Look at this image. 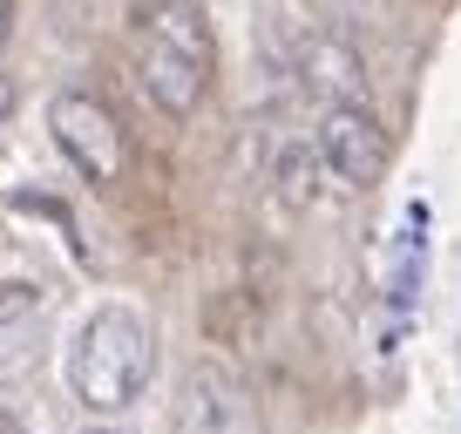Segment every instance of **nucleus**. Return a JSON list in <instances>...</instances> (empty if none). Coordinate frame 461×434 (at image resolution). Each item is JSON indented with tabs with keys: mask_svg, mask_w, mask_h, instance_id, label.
Masks as SVG:
<instances>
[{
	"mask_svg": "<svg viewBox=\"0 0 461 434\" xmlns=\"http://www.w3.org/2000/svg\"><path fill=\"white\" fill-rule=\"evenodd\" d=\"M130 48L136 82L163 116H197L217 75V41L197 0H136L130 7Z\"/></svg>",
	"mask_w": 461,
	"mask_h": 434,
	"instance_id": "nucleus-1",
	"label": "nucleus"
},
{
	"mask_svg": "<svg viewBox=\"0 0 461 434\" xmlns=\"http://www.w3.org/2000/svg\"><path fill=\"white\" fill-rule=\"evenodd\" d=\"M149 374H157V326H149L136 305H102V312L82 326L75 360H68L75 401H82L88 414L115 420L122 407L143 401Z\"/></svg>",
	"mask_w": 461,
	"mask_h": 434,
	"instance_id": "nucleus-2",
	"label": "nucleus"
},
{
	"mask_svg": "<svg viewBox=\"0 0 461 434\" xmlns=\"http://www.w3.org/2000/svg\"><path fill=\"white\" fill-rule=\"evenodd\" d=\"M48 136L88 184H122V170H130V136H122L115 109L95 102L88 88H61L48 102Z\"/></svg>",
	"mask_w": 461,
	"mask_h": 434,
	"instance_id": "nucleus-3",
	"label": "nucleus"
},
{
	"mask_svg": "<svg viewBox=\"0 0 461 434\" xmlns=\"http://www.w3.org/2000/svg\"><path fill=\"white\" fill-rule=\"evenodd\" d=\"M312 157L339 176L346 190H374L387 176V130L374 122V109L346 102V109H326L312 130Z\"/></svg>",
	"mask_w": 461,
	"mask_h": 434,
	"instance_id": "nucleus-4",
	"label": "nucleus"
},
{
	"mask_svg": "<svg viewBox=\"0 0 461 434\" xmlns=\"http://www.w3.org/2000/svg\"><path fill=\"white\" fill-rule=\"evenodd\" d=\"M176 434H258V407H251L245 380L217 360L190 366L176 387Z\"/></svg>",
	"mask_w": 461,
	"mask_h": 434,
	"instance_id": "nucleus-5",
	"label": "nucleus"
},
{
	"mask_svg": "<svg viewBox=\"0 0 461 434\" xmlns=\"http://www.w3.org/2000/svg\"><path fill=\"white\" fill-rule=\"evenodd\" d=\"M305 82L326 95V109H346V102L366 109V68L346 41H312L305 48Z\"/></svg>",
	"mask_w": 461,
	"mask_h": 434,
	"instance_id": "nucleus-6",
	"label": "nucleus"
},
{
	"mask_svg": "<svg viewBox=\"0 0 461 434\" xmlns=\"http://www.w3.org/2000/svg\"><path fill=\"white\" fill-rule=\"evenodd\" d=\"M7 116H14V82L0 75V130H7Z\"/></svg>",
	"mask_w": 461,
	"mask_h": 434,
	"instance_id": "nucleus-7",
	"label": "nucleus"
},
{
	"mask_svg": "<svg viewBox=\"0 0 461 434\" xmlns=\"http://www.w3.org/2000/svg\"><path fill=\"white\" fill-rule=\"evenodd\" d=\"M7 34H14V0H0V48H7Z\"/></svg>",
	"mask_w": 461,
	"mask_h": 434,
	"instance_id": "nucleus-8",
	"label": "nucleus"
},
{
	"mask_svg": "<svg viewBox=\"0 0 461 434\" xmlns=\"http://www.w3.org/2000/svg\"><path fill=\"white\" fill-rule=\"evenodd\" d=\"M82 434H130V428H115V420H95V428H82Z\"/></svg>",
	"mask_w": 461,
	"mask_h": 434,
	"instance_id": "nucleus-9",
	"label": "nucleus"
}]
</instances>
